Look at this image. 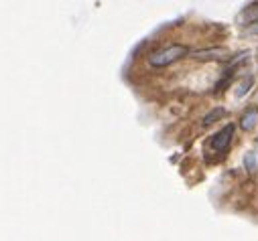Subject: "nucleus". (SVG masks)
Returning <instances> with one entry per match:
<instances>
[{
	"label": "nucleus",
	"mask_w": 258,
	"mask_h": 241,
	"mask_svg": "<svg viewBox=\"0 0 258 241\" xmlns=\"http://www.w3.org/2000/svg\"><path fill=\"white\" fill-rule=\"evenodd\" d=\"M254 21H258V3L246 7V9L240 13V17H238V23L244 25V27L250 25V23H254Z\"/></svg>",
	"instance_id": "nucleus-5"
},
{
	"label": "nucleus",
	"mask_w": 258,
	"mask_h": 241,
	"mask_svg": "<svg viewBox=\"0 0 258 241\" xmlns=\"http://www.w3.org/2000/svg\"><path fill=\"white\" fill-rule=\"evenodd\" d=\"M252 83H254V79L248 75V77H244V81H240L238 83V89H236V95L238 97H244L248 91H250V87H252Z\"/></svg>",
	"instance_id": "nucleus-8"
},
{
	"label": "nucleus",
	"mask_w": 258,
	"mask_h": 241,
	"mask_svg": "<svg viewBox=\"0 0 258 241\" xmlns=\"http://www.w3.org/2000/svg\"><path fill=\"white\" fill-rule=\"evenodd\" d=\"M226 115V109L224 107H216L214 111H210L206 117H204V126H210V124H214L216 119H220V117H224Z\"/></svg>",
	"instance_id": "nucleus-7"
},
{
	"label": "nucleus",
	"mask_w": 258,
	"mask_h": 241,
	"mask_svg": "<svg viewBox=\"0 0 258 241\" xmlns=\"http://www.w3.org/2000/svg\"><path fill=\"white\" fill-rule=\"evenodd\" d=\"M189 55V47L185 45H169V47H163V49H157L149 55V63L153 67H167L175 61H179L181 57Z\"/></svg>",
	"instance_id": "nucleus-1"
},
{
	"label": "nucleus",
	"mask_w": 258,
	"mask_h": 241,
	"mask_svg": "<svg viewBox=\"0 0 258 241\" xmlns=\"http://www.w3.org/2000/svg\"><path fill=\"white\" fill-rule=\"evenodd\" d=\"M191 55H193V59H198V61H228L230 59V53L226 49H202Z\"/></svg>",
	"instance_id": "nucleus-3"
},
{
	"label": "nucleus",
	"mask_w": 258,
	"mask_h": 241,
	"mask_svg": "<svg viewBox=\"0 0 258 241\" xmlns=\"http://www.w3.org/2000/svg\"><path fill=\"white\" fill-rule=\"evenodd\" d=\"M256 119H258V111L254 109V107H248L244 113H242V117H240V128L242 130H252L254 126H256Z\"/></svg>",
	"instance_id": "nucleus-4"
},
{
	"label": "nucleus",
	"mask_w": 258,
	"mask_h": 241,
	"mask_svg": "<svg viewBox=\"0 0 258 241\" xmlns=\"http://www.w3.org/2000/svg\"><path fill=\"white\" fill-rule=\"evenodd\" d=\"M244 166H246L248 172H254V170L258 168V150L246 152V156H244Z\"/></svg>",
	"instance_id": "nucleus-6"
},
{
	"label": "nucleus",
	"mask_w": 258,
	"mask_h": 241,
	"mask_svg": "<svg viewBox=\"0 0 258 241\" xmlns=\"http://www.w3.org/2000/svg\"><path fill=\"white\" fill-rule=\"evenodd\" d=\"M232 138H234V126L228 124V126H224L218 134H214L210 146H212V150H216V152H226V150L230 148Z\"/></svg>",
	"instance_id": "nucleus-2"
},
{
	"label": "nucleus",
	"mask_w": 258,
	"mask_h": 241,
	"mask_svg": "<svg viewBox=\"0 0 258 241\" xmlns=\"http://www.w3.org/2000/svg\"><path fill=\"white\" fill-rule=\"evenodd\" d=\"M246 33H248V35H258V21L246 25Z\"/></svg>",
	"instance_id": "nucleus-9"
}]
</instances>
